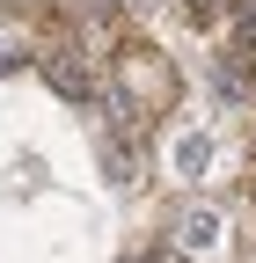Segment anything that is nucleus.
<instances>
[{
  "label": "nucleus",
  "instance_id": "1",
  "mask_svg": "<svg viewBox=\"0 0 256 263\" xmlns=\"http://www.w3.org/2000/svg\"><path fill=\"white\" fill-rule=\"evenodd\" d=\"M110 88H117V103H124V117H132V124H161V117L183 103L176 59L154 51V44H132V37L110 51Z\"/></svg>",
  "mask_w": 256,
  "mask_h": 263
},
{
  "label": "nucleus",
  "instance_id": "2",
  "mask_svg": "<svg viewBox=\"0 0 256 263\" xmlns=\"http://www.w3.org/2000/svg\"><path fill=\"white\" fill-rule=\"evenodd\" d=\"M169 256H183V263H234L227 212H220V205H190L183 227H176V241H169Z\"/></svg>",
  "mask_w": 256,
  "mask_h": 263
},
{
  "label": "nucleus",
  "instance_id": "3",
  "mask_svg": "<svg viewBox=\"0 0 256 263\" xmlns=\"http://www.w3.org/2000/svg\"><path fill=\"white\" fill-rule=\"evenodd\" d=\"M44 44H37V22L15 15V8H0V73H15V66H29Z\"/></svg>",
  "mask_w": 256,
  "mask_h": 263
},
{
  "label": "nucleus",
  "instance_id": "4",
  "mask_svg": "<svg viewBox=\"0 0 256 263\" xmlns=\"http://www.w3.org/2000/svg\"><path fill=\"white\" fill-rule=\"evenodd\" d=\"M37 59H44V81H51L59 95H88V66H81V51H66V44H44Z\"/></svg>",
  "mask_w": 256,
  "mask_h": 263
},
{
  "label": "nucleus",
  "instance_id": "5",
  "mask_svg": "<svg viewBox=\"0 0 256 263\" xmlns=\"http://www.w3.org/2000/svg\"><path fill=\"white\" fill-rule=\"evenodd\" d=\"M183 8H190V15H220L227 0H183Z\"/></svg>",
  "mask_w": 256,
  "mask_h": 263
},
{
  "label": "nucleus",
  "instance_id": "6",
  "mask_svg": "<svg viewBox=\"0 0 256 263\" xmlns=\"http://www.w3.org/2000/svg\"><path fill=\"white\" fill-rule=\"evenodd\" d=\"M249 197H256V176H249Z\"/></svg>",
  "mask_w": 256,
  "mask_h": 263
}]
</instances>
